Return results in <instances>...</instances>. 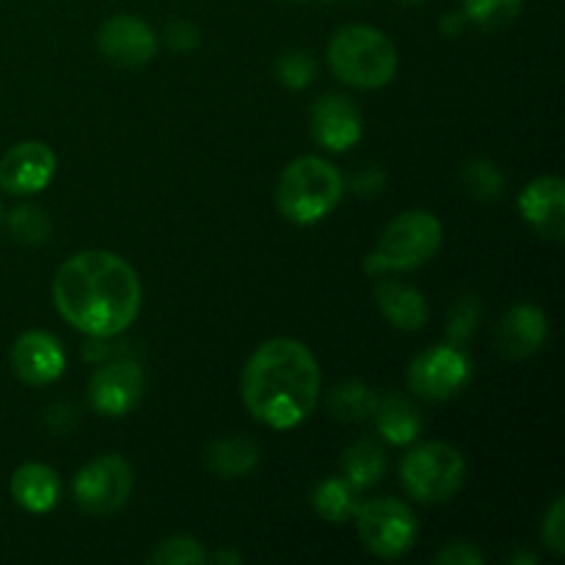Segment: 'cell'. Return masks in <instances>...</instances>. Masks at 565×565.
Here are the masks:
<instances>
[{
	"mask_svg": "<svg viewBox=\"0 0 565 565\" xmlns=\"http://www.w3.org/2000/svg\"><path fill=\"white\" fill-rule=\"evenodd\" d=\"M61 318L94 340L121 334L141 309V281L125 257L103 248L72 254L53 279Z\"/></svg>",
	"mask_w": 565,
	"mask_h": 565,
	"instance_id": "1",
	"label": "cell"
},
{
	"mask_svg": "<svg viewBox=\"0 0 565 565\" xmlns=\"http://www.w3.org/2000/svg\"><path fill=\"white\" fill-rule=\"evenodd\" d=\"M248 414L274 430H290L320 401V367L303 342L276 337L248 356L241 379Z\"/></svg>",
	"mask_w": 565,
	"mask_h": 565,
	"instance_id": "2",
	"label": "cell"
},
{
	"mask_svg": "<svg viewBox=\"0 0 565 565\" xmlns=\"http://www.w3.org/2000/svg\"><path fill=\"white\" fill-rule=\"evenodd\" d=\"M342 193H345V177L340 174V169L318 154H303L281 171L276 204L287 221L309 226L326 218L340 204Z\"/></svg>",
	"mask_w": 565,
	"mask_h": 565,
	"instance_id": "3",
	"label": "cell"
},
{
	"mask_svg": "<svg viewBox=\"0 0 565 565\" xmlns=\"http://www.w3.org/2000/svg\"><path fill=\"white\" fill-rule=\"evenodd\" d=\"M329 66L348 86L384 88L397 72V50L379 28L345 25L331 36Z\"/></svg>",
	"mask_w": 565,
	"mask_h": 565,
	"instance_id": "4",
	"label": "cell"
},
{
	"mask_svg": "<svg viewBox=\"0 0 565 565\" xmlns=\"http://www.w3.org/2000/svg\"><path fill=\"white\" fill-rule=\"evenodd\" d=\"M441 221L428 210H408L392 218L379 237L375 252L364 259L367 274L384 270H414L428 263L441 246Z\"/></svg>",
	"mask_w": 565,
	"mask_h": 565,
	"instance_id": "5",
	"label": "cell"
},
{
	"mask_svg": "<svg viewBox=\"0 0 565 565\" xmlns=\"http://www.w3.org/2000/svg\"><path fill=\"white\" fill-rule=\"evenodd\" d=\"M401 480L408 494L425 505H441L461 491L467 461L447 441H425L412 447L401 463Z\"/></svg>",
	"mask_w": 565,
	"mask_h": 565,
	"instance_id": "6",
	"label": "cell"
},
{
	"mask_svg": "<svg viewBox=\"0 0 565 565\" xmlns=\"http://www.w3.org/2000/svg\"><path fill=\"white\" fill-rule=\"evenodd\" d=\"M353 519H356L364 550L373 552L381 561H397L417 541V516L406 502L395 500V497H381L367 505H359Z\"/></svg>",
	"mask_w": 565,
	"mask_h": 565,
	"instance_id": "7",
	"label": "cell"
},
{
	"mask_svg": "<svg viewBox=\"0 0 565 565\" xmlns=\"http://www.w3.org/2000/svg\"><path fill=\"white\" fill-rule=\"evenodd\" d=\"M72 491H75V502L83 511L94 513V516H108L130 500L132 467L114 452L94 458L86 467L77 469Z\"/></svg>",
	"mask_w": 565,
	"mask_h": 565,
	"instance_id": "8",
	"label": "cell"
},
{
	"mask_svg": "<svg viewBox=\"0 0 565 565\" xmlns=\"http://www.w3.org/2000/svg\"><path fill=\"white\" fill-rule=\"evenodd\" d=\"M469 381H472V362L461 345L452 342L428 348L408 367V386L425 401H450Z\"/></svg>",
	"mask_w": 565,
	"mask_h": 565,
	"instance_id": "9",
	"label": "cell"
},
{
	"mask_svg": "<svg viewBox=\"0 0 565 565\" xmlns=\"http://www.w3.org/2000/svg\"><path fill=\"white\" fill-rule=\"evenodd\" d=\"M143 395V373L132 359H110L99 364L88 384V401L94 412L105 417H125Z\"/></svg>",
	"mask_w": 565,
	"mask_h": 565,
	"instance_id": "10",
	"label": "cell"
},
{
	"mask_svg": "<svg viewBox=\"0 0 565 565\" xmlns=\"http://www.w3.org/2000/svg\"><path fill=\"white\" fill-rule=\"evenodd\" d=\"M55 152L44 141H20L0 158V188L11 196H28L50 185L55 174Z\"/></svg>",
	"mask_w": 565,
	"mask_h": 565,
	"instance_id": "11",
	"label": "cell"
},
{
	"mask_svg": "<svg viewBox=\"0 0 565 565\" xmlns=\"http://www.w3.org/2000/svg\"><path fill=\"white\" fill-rule=\"evenodd\" d=\"M97 47L110 64L143 66L158 53V36L143 20L132 14H114L97 31Z\"/></svg>",
	"mask_w": 565,
	"mask_h": 565,
	"instance_id": "12",
	"label": "cell"
},
{
	"mask_svg": "<svg viewBox=\"0 0 565 565\" xmlns=\"http://www.w3.org/2000/svg\"><path fill=\"white\" fill-rule=\"evenodd\" d=\"M309 125H312L315 141L331 152H345V149L356 147L362 138V114L345 94L329 92L318 97V103L312 105Z\"/></svg>",
	"mask_w": 565,
	"mask_h": 565,
	"instance_id": "13",
	"label": "cell"
},
{
	"mask_svg": "<svg viewBox=\"0 0 565 565\" xmlns=\"http://www.w3.org/2000/svg\"><path fill=\"white\" fill-rule=\"evenodd\" d=\"M66 356L61 342L47 331H25L11 348V370L22 384L44 386L61 379Z\"/></svg>",
	"mask_w": 565,
	"mask_h": 565,
	"instance_id": "14",
	"label": "cell"
},
{
	"mask_svg": "<svg viewBox=\"0 0 565 565\" xmlns=\"http://www.w3.org/2000/svg\"><path fill=\"white\" fill-rule=\"evenodd\" d=\"M522 218L546 241L561 243L565 235V185L561 177H539L519 196Z\"/></svg>",
	"mask_w": 565,
	"mask_h": 565,
	"instance_id": "15",
	"label": "cell"
},
{
	"mask_svg": "<svg viewBox=\"0 0 565 565\" xmlns=\"http://www.w3.org/2000/svg\"><path fill=\"white\" fill-rule=\"evenodd\" d=\"M550 334L546 315L533 303H516L508 309L497 329V348L508 359H527L539 351Z\"/></svg>",
	"mask_w": 565,
	"mask_h": 565,
	"instance_id": "16",
	"label": "cell"
},
{
	"mask_svg": "<svg viewBox=\"0 0 565 565\" xmlns=\"http://www.w3.org/2000/svg\"><path fill=\"white\" fill-rule=\"evenodd\" d=\"M58 475L47 463H22L11 475V497L28 513H47L58 502Z\"/></svg>",
	"mask_w": 565,
	"mask_h": 565,
	"instance_id": "17",
	"label": "cell"
},
{
	"mask_svg": "<svg viewBox=\"0 0 565 565\" xmlns=\"http://www.w3.org/2000/svg\"><path fill=\"white\" fill-rule=\"evenodd\" d=\"M375 301H379L381 315L401 331H419L428 323V303L423 292L414 287L397 285V281H379L375 285Z\"/></svg>",
	"mask_w": 565,
	"mask_h": 565,
	"instance_id": "18",
	"label": "cell"
},
{
	"mask_svg": "<svg viewBox=\"0 0 565 565\" xmlns=\"http://www.w3.org/2000/svg\"><path fill=\"white\" fill-rule=\"evenodd\" d=\"M375 428L390 445H412L423 430V417L417 406L403 395H386L375 403Z\"/></svg>",
	"mask_w": 565,
	"mask_h": 565,
	"instance_id": "19",
	"label": "cell"
},
{
	"mask_svg": "<svg viewBox=\"0 0 565 565\" xmlns=\"http://www.w3.org/2000/svg\"><path fill=\"white\" fill-rule=\"evenodd\" d=\"M204 461H207L210 472L218 475L221 480L246 478L257 467L259 447L252 439H243V436H224V439H215L207 447Z\"/></svg>",
	"mask_w": 565,
	"mask_h": 565,
	"instance_id": "20",
	"label": "cell"
},
{
	"mask_svg": "<svg viewBox=\"0 0 565 565\" xmlns=\"http://www.w3.org/2000/svg\"><path fill=\"white\" fill-rule=\"evenodd\" d=\"M386 472V456L384 447L375 445L373 439H362L356 445H351L342 456V478L351 486H356L359 491L370 489V486L379 483Z\"/></svg>",
	"mask_w": 565,
	"mask_h": 565,
	"instance_id": "21",
	"label": "cell"
},
{
	"mask_svg": "<svg viewBox=\"0 0 565 565\" xmlns=\"http://www.w3.org/2000/svg\"><path fill=\"white\" fill-rule=\"evenodd\" d=\"M312 505L318 511V516H323L326 522L342 524L348 519L356 516L359 511V489L348 483L342 475L337 478L320 480L318 489L312 494Z\"/></svg>",
	"mask_w": 565,
	"mask_h": 565,
	"instance_id": "22",
	"label": "cell"
},
{
	"mask_svg": "<svg viewBox=\"0 0 565 565\" xmlns=\"http://www.w3.org/2000/svg\"><path fill=\"white\" fill-rule=\"evenodd\" d=\"M379 395L370 390L362 381H345V384L334 386L329 395V412L331 417L342 419V423H356V419L373 417Z\"/></svg>",
	"mask_w": 565,
	"mask_h": 565,
	"instance_id": "23",
	"label": "cell"
},
{
	"mask_svg": "<svg viewBox=\"0 0 565 565\" xmlns=\"http://www.w3.org/2000/svg\"><path fill=\"white\" fill-rule=\"evenodd\" d=\"M524 9V0H463V17L480 31H500L511 25Z\"/></svg>",
	"mask_w": 565,
	"mask_h": 565,
	"instance_id": "24",
	"label": "cell"
},
{
	"mask_svg": "<svg viewBox=\"0 0 565 565\" xmlns=\"http://www.w3.org/2000/svg\"><path fill=\"white\" fill-rule=\"evenodd\" d=\"M461 182L469 196L480 199V202H491V199L502 196V191H505V177L486 158L467 160L461 171Z\"/></svg>",
	"mask_w": 565,
	"mask_h": 565,
	"instance_id": "25",
	"label": "cell"
},
{
	"mask_svg": "<svg viewBox=\"0 0 565 565\" xmlns=\"http://www.w3.org/2000/svg\"><path fill=\"white\" fill-rule=\"evenodd\" d=\"M6 224H9L11 237L25 243V246H39L50 235V218L44 215V210L31 207V204H20V207L11 210Z\"/></svg>",
	"mask_w": 565,
	"mask_h": 565,
	"instance_id": "26",
	"label": "cell"
},
{
	"mask_svg": "<svg viewBox=\"0 0 565 565\" xmlns=\"http://www.w3.org/2000/svg\"><path fill=\"white\" fill-rule=\"evenodd\" d=\"M274 72L281 86L298 92V88H307L315 81V75H318V61H315V55L309 50H290L281 58H276Z\"/></svg>",
	"mask_w": 565,
	"mask_h": 565,
	"instance_id": "27",
	"label": "cell"
},
{
	"mask_svg": "<svg viewBox=\"0 0 565 565\" xmlns=\"http://www.w3.org/2000/svg\"><path fill=\"white\" fill-rule=\"evenodd\" d=\"M149 563L158 565H202L207 563V552L191 535H174V539H166L154 546V552L149 555Z\"/></svg>",
	"mask_w": 565,
	"mask_h": 565,
	"instance_id": "28",
	"label": "cell"
},
{
	"mask_svg": "<svg viewBox=\"0 0 565 565\" xmlns=\"http://www.w3.org/2000/svg\"><path fill=\"white\" fill-rule=\"evenodd\" d=\"M480 303L475 298H461V301L452 307L450 312V323H447V342L452 345H461L472 337V331L478 329L480 323Z\"/></svg>",
	"mask_w": 565,
	"mask_h": 565,
	"instance_id": "29",
	"label": "cell"
},
{
	"mask_svg": "<svg viewBox=\"0 0 565 565\" xmlns=\"http://www.w3.org/2000/svg\"><path fill=\"white\" fill-rule=\"evenodd\" d=\"M541 535H544V544L550 546L552 555L561 557L565 552V500L555 497L552 508L546 511L544 524H541Z\"/></svg>",
	"mask_w": 565,
	"mask_h": 565,
	"instance_id": "30",
	"label": "cell"
},
{
	"mask_svg": "<svg viewBox=\"0 0 565 565\" xmlns=\"http://www.w3.org/2000/svg\"><path fill=\"white\" fill-rule=\"evenodd\" d=\"M434 563H439V565H483L486 555L478 550V546L469 544V541H452V544H447L445 550L434 557Z\"/></svg>",
	"mask_w": 565,
	"mask_h": 565,
	"instance_id": "31",
	"label": "cell"
},
{
	"mask_svg": "<svg viewBox=\"0 0 565 565\" xmlns=\"http://www.w3.org/2000/svg\"><path fill=\"white\" fill-rule=\"evenodd\" d=\"M166 42L177 53H191L199 47V28L188 20H177L166 28Z\"/></svg>",
	"mask_w": 565,
	"mask_h": 565,
	"instance_id": "32",
	"label": "cell"
},
{
	"mask_svg": "<svg viewBox=\"0 0 565 565\" xmlns=\"http://www.w3.org/2000/svg\"><path fill=\"white\" fill-rule=\"evenodd\" d=\"M381 188H384V174H381L379 169H364L362 174H356V180H353V191L362 193V196L379 193Z\"/></svg>",
	"mask_w": 565,
	"mask_h": 565,
	"instance_id": "33",
	"label": "cell"
},
{
	"mask_svg": "<svg viewBox=\"0 0 565 565\" xmlns=\"http://www.w3.org/2000/svg\"><path fill=\"white\" fill-rule=\"evenodd\" d=\"M463 25H467V17H463V11H461V14L450 11V14L441 17V33H445V36H450V39L461 36Z\"/></svg>",
	"mask_w": 565,
	"mask_h": 565,
	"instance_id": "34",
	"label": "cell"
},
{
	"mask_svg": "<svg viewBox=\"0 0 565 565\" xmlns=\"http://www.w3.org/2000/svg\"><path fill=\"white\" fill-rule=\"evenodd\" d=\"M215 563H241L243 557L237 555V552H218V555H213Z\"/></svg>",
	"mask_w": 565,
	"mask_h": 565,
	"instance_id": "35",
	"label": "cell"
},
{
	"mask_svg": "<svg viewBox=\"0 0 565 565\" xmlns=\"http://www.w3.org/2000/svg\"><path fill=\"white\" fill-rule=\"evenodd\" d=\"M535 561H539V557H535V555H513L511 557L513 565H516V563H535Z\"/></svg>",
	"mask_w": 565,
	"mask_h": 565,
	"instance_id": "36",
	"label": "cell"
},
{
	"mask_svg": "<svg viewBox=\"0 0 565 565\" xmlns=\"http://www.w3.org/2000/svg\"><path fill=\"white\" fill-rule=\"evenodd\" d=\"M397 3H403V6H419V3H423V0H397Z\"/></svg>",
	"mask_w": 565,
	"mask_h": 565,
	"instance_id": "37",
	"label": "cell"
}]
</instances>
